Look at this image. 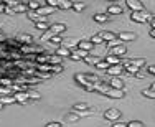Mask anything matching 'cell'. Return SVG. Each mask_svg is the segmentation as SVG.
I'll list each match as a JSON object with an SVG mask.
<instances>
[{
	"instance_id": "1",
	"label": "cell",
	"mask_w": 155,
	"mask_h": 127,
	"mask_svg": "<svg viewBox=\"0 0 155 127\" xmlns=\"http://www.w3.org/2000/svg\"><path fill=\"white\" fill-rule=\"evenodd\" d=\"M130 20L135 22V23H147V22L152 20V15H150L149 12H132L130 13Z\"/></svg>"
},
{
	"instance_id": "2",
	"label": "cell",
	"mask_w": 155,
	"mask_h": 127,
	"mask_svg": "<svg viewBox=\"0 0 155 127\" xmlns=\"http://www.w3.org/2000/svg\"><path fill=\"white\" fill-rule=\"evenodd\" d=\"M74 81L84 89V91H87V92H93L94 91V84L87 83V79L84 78V73H76L74 74Z\"/></svg>"
},
{
	"instance_id": "3",
	"label": "cell",
	"mask_w": 155,
	"mask_h": 127,
	"mask_svg": "<svg viewBox=\"0 0 155 127\" xmlns=\"http://www.w3.org/2000/svg\"><path fill=\"white\" fill-rule=\"evenodd\" d=\"M89 55V51H84V50H79V48H71V55H69V59L73 61H83L84 58Z\"/></svg>"
},
{
	"instance_id": "4",
	"label": "cell",
	"mask_w": 155,
	"mask_h": 127,
	"mask_svg": "<svg viewBox=\"0 0 155 127\" xmlns=\"http://www.w3.org/2000/svg\"><path fill=\"white\" fill-rule=\"evenodd\" d=\"M104 119L106 121H110V122H117L120 119V111L116 109V107H110L104 112Z\"/></svg>"
},
{
	"instance_id": "5",
	"label": "cell",
	"mask_w": 155,
	"mask_h": 127,
	"mask_svg": "<svg viewBox=\"0 0 155 127\" xmlns=\"http://www.w3.org/2000/svg\"><path fill=\"white\" fill-rule=\"evenodd\" d=\"M125 5H127L132 12H143V10H145V7H143V3L140 2V0H125Z\"/></svg>"
},
{
	"instance_id": "6",
	"label": "cell",
	"mask_w": 155,
	"mask_h": 127,
	"mask_svg": "<svg viewBox=\"0 0 155 127\" xmlns=\"http://www.w3.org/2000/svg\"><path fill=\"white\" fill-rule=\"evenodd\" d=\"M124 66H122V63L120 65H110L107 69H106V73L109 74V76H120V74L124 73Z\"/></svg>"
},
{
	"instance_id": "7",
	"label": "cell",
	"mask_w": 155,
	"mask_h": 127,
	"mask_svg": "<svg viewBox=\"0 0 155 127\" xmlns=\"http://www.w3.org/2000/svg\"><path fill=\"white\" fill-rule=\"evenodd\" d=\"M125 53H127V46H125L124 43L117 45V46L109 48V55H116V56H124Z\"/></svg>"
},
{
	"instance_id": "8",
	"label": "cell",
	"mask_w": 155,
	"mask_h": 127,
	"mask_svg": "<svg viewBox=\"0 0 155 127\" xmlns=\"http://www.w3.org/2000/svg\"><path fill=\"white\" fill-rule=\"evenodd\" d=\"M106 96L110 99H122L125 96V91L124 89H114V88H109V91L106 92Z\"/></svg>"
},
{
	"instance_id": "9",
	"label": "cell",
	"mask_w": 155,
	"mask_h": 127,
	"mask_svg": "<svg viewBox=\"0 0 155 127\" xmlns=\"http://www.w3.org/2000/svg\"><path fill=\"white\" fill-rule=\"evenodd\" d=\"M109 88L124 89V81L120 79V76H110V79H109Z\"/></svg>"
},
{
	"instance_id": "10",
	"label": "cell",
	"mask_w": 155,
	"mask_h": 127,
	"mask_svg": "<svg viewBox=\"0 0 155 127\" xmlns=\"http://www.w3.org/2000/svg\"><path fill=\"white\" fill-rule=\"evenodd\" d=\"M117 38L120 40V42H134L135 38H137V35L132 32H120L119 35H117Z\"/></svg>"
},
{
	"instance_id": "11",
	"label": "cell",
	"mask_w": 155,
	"mask_h": 127,
	"mask_svg": "<svg viewBox=\"0 0 155 127\" xmlns=\"http://www.w3.org/2000/svg\"><path fill=\"white\" fill-rule=\"evenodd\" d=\"M50 32L53 35H61V33L66 32V25L64 23H53V25H50Z\"/></svg>"
},
{
	"instance_id": "12",
	"label": "cell",
	"mask_w": 155,
	"mask_h": 127,
	"mask_svg": "<svg viewBox=\"0 0 155 127\" xmlns=\"http://www.w3.org/2000/svg\"><path fill=\"white\" fill-rule=\"evenodd\" d=\"M13 98H15V102H18V104H25V102H28V92H27V91L13 92Z\"/></svg>"
},
{
	"instance_id": "13",
	"label": "cell",
	"mask_w": 155,
	"mask_h": 127,
	"mask_svg": "<svg viewBox=\"0 0 155 127\" xmlns=\"http://www.w3.org/2000/svg\"><path fill=\"white\" fill-rule=\"evenodd\" d=\"M76 48H79V50H84V51H93V48H94V45L89 42V40H81V42H78L76 45Z\"/></svg>"
},
{
	"instance_id": "14",
	"label": "cell",
	"mask_w": 155,
	"mask_h": 127,
	"mask_svg": "<svg viewBox=\"0 0 155 127\" xmlns=\"http://www.w3.org/2000/svg\"><path fill=\"white\" fill-rule=\"evenodd\" d=\"M17 42L20 45H33V36L28 35V33H21V35L17 36Z\"/></svg>"
},
{
	"instance_id": "15",
	"label": "cell",
	"mask_w": 155,
	"mask_h": 127,
	"mask_svg": "<svg viewBox=\"0 0 155 127\" xmlns=\"http://www.w3.org/2000/svg\"><path fill=\"white\" fill-rule=\"evenodd\" d=\"M122 65H132V66H137V68H142L143 65H147L145 58H132L129 61H124Z\"/></svg>"
},
{
	"instance_id": "16",
	"label": "cell",
	"mask_w": 155,
	"mask_h": 127,
	"mask_svg": "<svg viewBox=\"0 0 155 127\" xmlns=\"http://www.w3.org/2000/svg\"><path fill=\"white\" fill-rule=\"evenodd\" d=\"M124 69L127 71L129 74H135V78H142V74H140V68H137V66H132V65H122Z\"/></svg>"
},
{
	"instance_id": "17",
	"label": "cell",
	"mask_w": 155,
	"mask_h": 127,
	"mask_svg": "<svg viewBox=\"0 0 155 127\" xmlns=\"http://www.w3.org/2000/svg\"><path fill=\"white\" fill-rule=\"evenodd\" d=\"M91 109V106L87 102H78V104H74L73 106V112H84V111H89Z\"/></svg>"
},
{
	"instance_id": "18",
	"label": "cell",
	"mask_w": 155,
	"mask_h": 127,
	"mask_svg": "<svg viewBox=\"0 0 155 127\" xmlns=\"http://www.w3.org/2000/svg\"><path fill=\"white\" fill-rule=\"evenodd\" d=\"M35 12L38 13V15H41V17H48V15H51V13L54 12V8H51V7H48V5H45V7L40 5L38 8L35 10Z\"/></svg>"
},
{
	"instance_id": "19",
	"label": "cell",
	"mask_w": 155,
	"mask_h": 127,
	"mask_svg": "<svg viewBox=\"0 0 155 127\" xmlns=\"http://www.w3.org/2000/svg\"><path fill=\"white\" fill-rule=\"evenodd\" d=\"M99 35H101V38L104 40L106 43L112 42V40H117V35L114 32H99Z\"/></svg>"
},
{
	"instance_id": "20",
	"label": "cell",
	"mask_w": 155,
	"mask_h": 127,
	"mask_svg": "<svg viewBox=\"0 0 155 127\" xmlns=\"http://www.w3.org/2000/svg\"><path fill=\"white\" fill-rule=\"evenodd\" d=\"M56 55L58 56H61V58H69V55H71V50H69L68 46H58V50H56Z\"/></svg>"
},
{
	"instance_id": "21",
	"label": "cell",
	"mask_w": 155,
	"mask_h": 127,
	"mask_svg": "<svg viewBox=\"0 0 155 127\" xmlns=\"http://www.w3.org/2000/svg\"><path fill=\"white\" fill-rule=\"evenodd\" d=\"M58 8L60 10H73L71 0H58Z\"/></svg>"
},
{
	"instance_id": "22",
	"label": "cell",
	"mask_w": 155,
	"mask_h": 127,
	"mask_svg": "<svg viewBox=\"0 0 155 127\" xmlns=\"http://www.w3.org/2000/svg\"><path fill=\"white\" fill-rule=\"evenodd\" d=\"M107 15H122L124 13V8L122 7H119V5H112V7H109L107 8V12H106Z\"/></svg>"
},
{
	"instance_id": "23",
	"label": "cell",
	"mask_w": 155,
	"mask_h": 127,
	"mask_svg": "<svg viewBox=\"0 0 155 127\" xmlns=\"http://www.w3.org/2000/svg\"><path fill=\"white\" fill-rule=\"evenodd\" d=\"M48 58H50L48 53H38L35 58V63L36 65H45V63H48Z\"/></svg>"
},
{
	"instance_id": "24",
	"label": "cell",
	"mask_w": 155,
	"mask_h": 127,
	"mask_svg": "<svg viewBox=\"0 0 155 127\" xmlns=\"http://www.w3.org/2000/svg\"><path fill=\"white\" fill-rule=\"evenodd\" d=\"M106 61H107V65H120V56H116V55H107V58H106Z\"/></svg>"
},
{
	"instance_id": "25",
	"label": "cell",
	"mask_w": 155,
	"mask_h": 127,
	"mask_svg": "<svg viewBox=\"0 0 155 127\" xmlns=\"http://www.w3.org/2000/svg\"><path fill=\"white\" fill-rule=\"evenodd\" d=\"M101 59H102V58H99V56H89V55H87V56L84 58L83 61L86 63V65H93V66H96L99 61H101Z\"/></svg>"
},
{
	"instance_id": "26",
	"label": "cell",
	"mask_w": 155,
	"mask_h": 127,
	"mask_svg": "<svg viewBox=\"0 0 155 127\" xmlns=\"http://www.w3.org/2000/svg\"><path fill=\"white\" fill-rule=\"evenodd\" d=\"M109 20V15L107 13H96L94 15V22H97V23H104V22Z\"/></svg>"
},
{
	"instance_id": "27",
	"label": "cell",
	"mask_w": 155,
	"mask_h": 127,
	"mask_svg": "<svg viewBox=\"0 0 155 127\" xmlns=\"http://www.w3.org/2000/svg\"><path fill=\"white\" fill-rule=\"evenodd\" d=\"M84 78L87 79V83H91V84H94V83H99V76H96V74L93 73H84Z\"/></svg>"
},
{
	"instance_id": "28",
	"label": "cell",
	"mask_w": 155,
	"mask_h": 127,
	"mask_svg": "<svg viewBox=\"0 0 155 127\" xmlns=\"http://www.w3.org/2000/svg\"><path fill=\"white\" fill-rule=\"evenodd\" d=\"M50 45H53V46H61L63 45V38H60V35H54V36H51L50 38V42H48Z\"/></svg>"
},
{
	"instance_id": "29",
	"label": "cell",
	"mask_w": 155,
	"mask_h": 127,
	"mask_svg": "<svg viewBox=\"0 0 155 127\" xmlns=\"http://www.w3.org/2000/svg\"><path fill=\"white\" fill-rule=\"evenodd\" d=\"M61 61H63V58L58 56L56 53L50 55V58H48V63H50V65H61Z\"/></svg>"
},
{
	"instance_id": "30",
	"label": "cell",
	"mask_w": 155,
	"mask_h": 127,
	"mask_svg": "<svg viewBox=\"0 0 155 127\" xmlns=\"http://www.w3.org/2000/svg\"><path fill=\"white\" fill-rule=\"evenodd\" d=\"M0 102H2V104H15V98H13V94L0 96Z\"/></svg>"
},
{
	"instance_id": "31",
	"label": "cell",
	"mask_w": 155,
	"mask_h": 127,
	"mask_svg": "<svg viewBox=\"0 0 155 127\" xmlns=\"http://www.w3.org/2000/svg\"><path fill=\"white\" fill-rule=\"evenodd\" d=\"M35 28L40 30V32H46L50 28V23L48 22H38V23H35Z\"/></svg>"
},
{
	"instance_id": "32",
	"label": "cell",
	"mask_w": 155,
	"mask_h": 127,
	"mask_svg": "<svg viewBox=\"0 0 155 127\" xmlns=\"http://www.w3.org/2000/svg\"><path fill=\"white\" fill-rule=\"evenodd\" d=\"M86 8V3L84 2H73V10L74 12H83Z\"/></svg>"
},
{
	"instance_id": "33",
	"label": "cell",
	"mask_w": 155,
	"mask_h": 127,
	"mask_svg": "<svg viewBox=\"0 0 155 127\" xmlns=\"http://www.w3.org/2000/svg\"><path fill=\"white\" fill-rule=\"evenodd\" d=\"M8 94H13L12 86H0V96H8Z\"/></svg>"
},
{
	"instance_id": "34",
	"label": "cell",
	"mask_w": 155,
	"mask_h": 127,
	"mask_svg": "<svg viewBox=\"0 0 155 127\" xmlns=\"http://www.w3.org/2000/svg\"><path fill=\"white\" fill-rule=\"evenodd\" d=\"M12 84H13V78H8V76L0 78V86H12Z\"/></svg>"
},
{
	"instance_id": "35",
	"label": "cell",
	"mask_w": 155,
	"mask_h": 127,
	"mask_svg": "<svg viewBox=\"0 0 155 127\" xmlns=\"http://www.w3.org/2000/svg\"><path fill=\"white\" fill-rule=\"evenodd\" d=\"M89 42L93 43V45H101V43H104V40L101 38V35H99V33H96V35H93L89 38Z\"/></svg>"
},
{
	"instance_id": "36",
	"label": "cell",
	"mask_w": 155,
	"mask_h": 127,
	"mask_svg": "<svg viewBox=\"0 0 155 127\" xmlns=\"http://www.w3.org/2000/svg\"><path fill=\"white\" fill-rule=\"evenodd\" d=\"M28 101H38L40 98H41V96H40V92H36V91H30V89H28Z\"/></svg>"
},
{
	"instance_id": "37",
	"label": "cell",
	"mask_w": 155,
	"mask_h": 127,
	"mask_svg": "<svg viewBox=\"0 0 155 127\" xmlns=\"http://www.w3.org/2000/svg\"><path fill=\"white\" fill-rule=\"evenodd\" d=\"M142 96L143 98H149V99H155V91H152V89H143L142 91Z\"/></svg>"
},
{
	"instance_id": "38",
	"label": "cell",
	"mask_w": 155,
	"mask_h": 127,
	"mask_svg": "<svg viewBox=\"0 0 155 127\" xmlns=\"http://www.w3.org/2000/svg\"><path fill=\"white\" fill-rule=\"evenodd\" d=\"M18 3H20V0H3V5L8 7V8H13V7H17Z\"/></svg>"
},
{
	"instance_id": "39",
	"label": "cell",
	"mask_w": 155,
	"mask_h": 127,
	"mask_svg": "<svg viewBox=\"0 0 155 127\" xmlns=\"http://www.w3.org/2000/svg\"><path fill=\"white\" fill-rule=\"evenodd\" d=\"M66 121H69V122H78V121H79V115H78L76 112H69L68 115H66Z\"/></svg>"
},
{
	"instance_id": "40",
	"label": "cell",
	"mask_w": 155,
	"mask_h": 127,
	"mask_svg": "<svg viewBox=\"0 0 155 127\" xmlns=\"http://www.w3.org/2000/svg\"><path fill=\"white\" fill-rule=\"evenodd\" d=\"M96 68L97 69H102V71H106L109 68V65H107V61H106V59H101V61L97 63V65H96Z\"/></svg>"
},
{
	"instance_id": "41",
	"label": "cell",
	"mask_w": 155,
	"mask_h": 127,
	"mask_svg": "<svg viewBox=\"0 0 155 127\" xmlns=\"http://www.w3.org/2000/svg\"><path fill=\"white\" fill-rule=\"evenodd\" d=\"M27 5H28V10H36V8L40 7V3L36 2V0H30V2L27 3Z\"/></svg>"
},
{
	"instance_id": "42",
	"label": "cell",
	"mask_w": 155,
	"mask_h": 127,
	"mask_svg": "<svg viewBox=\"0 0 155 127\" xmlns=\"http://www.w3.org/2000/svg\"><path fill=\"white\" fill-rule=\"evenodd\" d=\"M61 71H63L61 65H53L51 66V74H58V73H61Z\"/></svg>"
},
{
	"instance_id": "43",
	"label": "cell",
	"mask_w": 155,
	"mask_h": 127,
	"mask_svg": "<svg viewBox=\"0 0 155 127\" xmlns=\"http://www.w3.org/2000/svg\"><path fill=\"white\" fill-rule=\"evenodd\" d=\"M51 36H54V35H53V33L50 32V28H48L46 32H45V33H43V35H41V40H45V42H50V38H51Z\"/></svg>"
},
{
	"instance_id": "44",
	"label": "cell",
	"mask_w": 155,
	"mask_h": 127,
	"mask_svg": "<svg viewBox=\"0 0 155 127\" xmlns=\"http://www.w3.org/2000/svg\"><path fill=\"white\" fill-rule=\"evenodd\" d=\"M127 125L129 127H143V122H140V121H129Z\"/></svg>"
},
{
	"instance_id": "45",
	"label": "cell",
	"mask_w": 155,
	"mask_h": 127,
	"mask_svg": "<svg viewBox=\"0 0 155 127\" xmlns=\"http://www.w3.org/2000/svg\"><path fill=\"white\" fill-rule=\"evenodd\" d=\"M46 5L51 8H58V0H46Z\"/></svg>"
},
{
	"instance_id": "46",
	"label": "cell",
	"mask_w": 155,
	"mask_h": 127,
	"mask_svg": "<svg viewBox=\"0 0 155 127\" xmlns=\"http://www.w3.org/2000/svg\"><path fill=\"white\" fill-rule=\"evenodd\" d=\"M122 42H120L119 38L117 40H112V42H107V48H112V46H117V45H120Z\"/></svg>"
},
{
	"instance_id": "47",
	"label": "cell",
	"mask_w": 155,
	"mask_h": 127,
	"mask_svg": "<svg viewBox=\"0 0 155 127\" xmlns=\"http://www.w3.org/2000/svg\"><path fill=\"white\" fill-rule=\"evenodd\" d=\"M147 71H149L150 74H153V76H155V65H149V66H147Z\"/></svg>"
},
{
	"instance_id": "48",
	"label": "cell",
	"mask_w": 155,
	"mask_h": 127,
	"mask_svg": "<svg viewBox=\"0 0 155 127\" xmlns=\"http://www.w3.org/2000/svg\"><path fill=\"white\" fill-rule=\"evenodd\" d=\"M112 127H127V122H114Z\"/></svg>"
},
{
	"instance_id": "49",
	"label": "cell",
	"mask_w": 155,
	"mask_h": 127,
	"mask_svg": "<svg viewBox=\"0 0 155 127\" xmlns=\"http://www.w3.org/2000/svg\"><path fill=\"white\" fill-rule=\"evenodd\" d=\"M46 127H61L60 122H50V124H46Z\"/></svg>"
},
{
	"instance_id": "50",
	"label": "cell",
	"mask_w": 155,
	"mask_h": 127,
	"mask_svg": "<svg viewBox=\"0 0 155 127\" xmlns=\"http://www.w3.org/2000/svg\"><path fill=\"white\" fill-rule=\"evenodd\" d=\"M0 13H5V5H3V2H0Z\"/></svg>"
},
{
	"instance_id": "51",
	"label": "cell",
	"mask_w": 155,
	"mask_h": 127,
	"mask_svg": "<svg viewBox=\"0 0 155 127\" xmlns=\"http://www.w3.org/2000/svg\"><path fill=\"white\" fill-rule=\"evenodd\" d=\"M3 42H5V36H3V33H2V32H0V45H2Z\"/></svg>"
},
{
	"instance_id": "52",
	"label": "cell",
	"mask_w": 155,
	"mask_h": 127,
	"mask_svg": "<svg viewBox=\"0 0 155 127\" xmlns=\"http://www.w3.org/2000/svg\"><path fill=\"white\" fill-rule=\"evenodd\" d=\"M149 23L152 25V30H155V20H153V18H152V20H150V22H149Z\"/></svg>"
},
{
	"instance_id": "53",
	"label": "cell",
	"mask_w": 155,
	"mask_h": 127,
	"mask_svg": "<svg viewBox=\"0 0 155 127\" xmlns=\"http://www.w3.org/2000/svg\"><path fill=\"white\" fill-rule=\"evenodd\" d=\"M150 36H152V38H155V30H150Z\"/></svg>"
},
{
	"instance_id": "54",
	"label": "cell",
	"mask_w": 155,
	"mask_h": 127,
	"mask_svg": "<svg viewBox=\"0 0 155 127\" xmlns=\"http://www.w3.org/2000/svg\"><path fill=\"white\" fill-rule=\"evenodd\" d=\"M150 89H152V91H155V83H152V86H150Z\"/></svg>"
},
{
	"instance_id": "55",
	"label": "cell",
	"mask_w": 155,
	"mask_h": 127,
	"mask_svg": "<svg viewBox=\"0 0 155 127\" xmlns=\"http://www.w3.org/2000/svg\"><path fill=\"white\" fill-rule=\"evenodd\" d=\"M0 59H3V51H0Z\"/></svg>"
},
{
	"instance_id": "56",
	"label": "cell",
	"mask_w": 155,
	"mask_h": 127,
	"mask_svg": "<svg viewBox=\"0 0 155 127\" xmlns=\"http://www.w3.org/2000/svg\"><path fill=\"white\" fill-rule=\"evenodd\" d=\"M3 106H5V104H2V102H0V111H2V109H3Z\"/></svg>"
},
{
	"instance_id": "57",
	"label": "cell",
	"mask_w": 155,
	"mask_h": 127,
	"mask_svg": "<svg viewBox=\"0 0 155 127\" xmlns=\"http://www.w3.org/2000/svg\"><path fill=\"white\" fill-rule=\"evenodd\" d=\"M110 2H116V0H110Z\"/></svg>"
},
{
	"instance_id": "58",
	"label": "cell",
	"mask_w": 155,
	"mask_h": 127,
	"mask_svg": "<svg viewBox=\"0 0 155 127\" xmlns=\"http://www.w3.org/2000/svg\"><path fill=\"white\" fill-rule=\"evenodd\" d=\"M127 127H129V125H127Z\"/></svg>"
}]
</instances>
